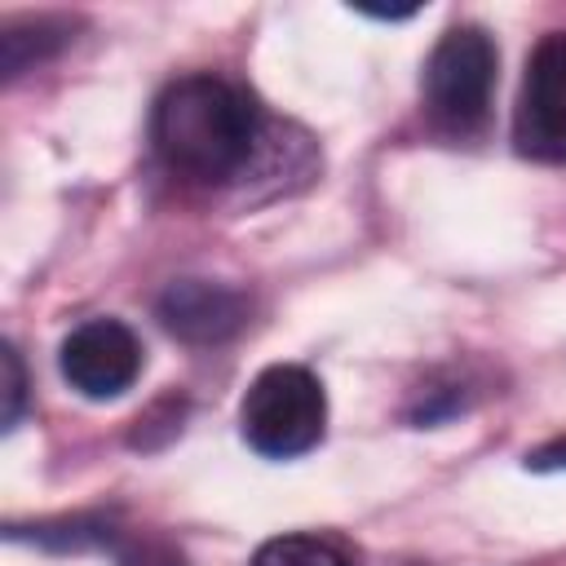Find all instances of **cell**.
Listing matches in <instances>:
<instances>
[{
    "instance_id": "1",
    "label": "cell",
    "mask_w": 566,
    "mask_h": 566,
    "mask_svg": "<svg viewBox=\"0 0 566 566\" xmlns=\"http://www.w3.org/2000/svg\"><path fill=\"white\" fill-rule=\"evenodd\" d=\"M150 142L168 172L186 181H230L252 155L256 111L234 84L186 75L159 93Z\"/></svg>"
},
{
    "instance_id": "2",
    "label": "cell",
    "mask_w": 566,
    "mask_h": 566,
    "mask_svg": "<svg viewBox=\"0 0 566 566\" xmlns=\"http://www.w3.org/2000/svg\"><path fill=\"white\" fill-rule=\"evenodd\" d=\"M239 424H243L248 447L270 460L305 455L323 438L327 394L314 371H305L296 363H274L248 385Z\"/></svg>"
},
{
    "instance_id": "3",
    "label": "cell",
    "mask_w": 566,
    "mask_h": 566,
    "mask_svg": "<svg viewBox=\"0 0 566 566\" xmlns=\"http://www.w3.org/2000/svg\"><path fill=\"white\" fill-rule=\"evenodd\" d=\"M495 88V44L482 27H451L424 62V106L447 133L482 128Z\"/></svg>"
},
{
    "instance_id": "4",
    "label": "cell",
    "mask_w": 566,
    "mask_h": 566,
    "mask_svg": "<svg viewBox=\"0 0 566 566\" xmlns=\"http://www.w3.org/2000/svg\"><path fill=\"white\" fill-rule=\"evenodd\" d=\"M513 142L531 159H566V31H548L526 57Z\"/></svg>"
},
{
    "instance_id": "5",
    "label": "cell",
    "mask_w": 566,
    "mask_h": 566,
    "mask_svg": "<svg viewBox=\"0 0 566 566\" xmlns=\"http://www.w3.org/2000/svg\"><path fill=\"white\" fill-rule=\"evenodd\" d=\"M62 376L75 394L106 402L119 398L142 371V345L119 318H88L62 340Z\"/></svg>"
},
{
    "instance_id": "6",
    "label": "cell",
    "mask_w": 566,
    "mask_h": 566,
    "mask_svg": "<svg viewBox=\"0 0 566 566\" xmlns=\"http://www.w3.org/2000/svg\"><path fill=\"white\" fill-rule=\"evenodd\" d=\"M159 318L186 340H221L243 323V301L221 283L186 279L159 296Z\"/></svg>"
},
{
    "instance_id": "7",
    "label": "cell",
    "mask_w": 566,
    "mask_h": 566,
    "mask_svg": "<svg viewBox=\"0 0 566 566\" xmlns=\"http://www.w3.org/2000/svg\"><path fill=\"white\" fill-rule=\"evenodd\" d=\"M252 566H349V557L318 535H274L256 548Z\"/></svg>"
},
{
    "instance_id": "8",
    "label": "cell",
    "mask_w": 566,
    "mask_h": 566,
    "mask_svg": "<svg viewBox=\"0 0 566 566\" xmlns=\"http://www.w3.org/2000/svg\"><path fill=\"white\" fill-rule=\"evenodd\" d=\"M0 367H4V429H13L18 416H22V398H27V376H22V363H18L13 345L0 349Z\"/></svg>"
}]
</instances>
